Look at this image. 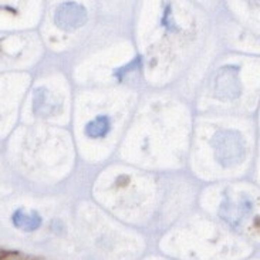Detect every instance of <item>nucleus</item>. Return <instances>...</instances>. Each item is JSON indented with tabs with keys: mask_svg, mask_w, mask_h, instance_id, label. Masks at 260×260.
<instances>
[{
	"mask_svg": "<svg viewBox=\"0 0 260 260\" xmlns=\"http://www.w3.org/2000/svg\"><path fill=\"white\" fill-rule=\"evenodd\" d=\"M50 100L49 91L46 88H37L35 91V113L37 115H44V110H50L51 104H47Z\"/></svg>",
	"mask_w": 260,
	"mask_h": 260,
	"instance_id": "nucleus-5",
	"label": "nucleus"
},
{
	"mask_svg": "<svg viewBox=\"0 0 260 260\" xmlns=\"http://www.w3.org/2000/svg\"><path fill=\"white\" fill-rule=\"evenodd\" d=\"M213 149L219 164L223 167H232L243 161L246 148L245 141L238 131L223 129L213 137Z\"/></svg>",
	"mask_w": 260,
	"mask_h": 260,
	"instance_id": "nucleus-1",
	"label": "nucleus"
},
{
	"mask_svg": "<svg viewBox=\"0 0 260 260\" xmlns=\"http://www.w3.org/2000/svg\"><path fill=\"white\" fill-rule=\"evenodd\" d=\"M110 131V120L107 117H97L85 125V134L91 138L104 137Z\"/></svg>",
	"mask_w": 260,
	"mask_h": 260,
	"instance_id": "nucleus-4",
	"label": "nucleus"
},
{
	"mask_svg": "<svg viewBox=\"0 0 260 260\" xmlns=\"http://www.w3.org/2000/svg\"><path fill=\"white\" fill-rule=\"evenodd\" d=\"M12 222L20 231H24V232H35V231H37L42 226V216L35 211L27 213V212H24L23 209H17L12 215Z\"/></svg>",
	"mask_w": 260,
	"mask_h": 260,
	"instance_id": "nucleus-3",
	"label": "nucleus"
},
{
	"mask_svg": "<svg viewBox=\"0 0 260 260\" xmlns=\"http://www.w3.org/2000/svg\"><path fill=\"white\" fill-rule=\"evenodd\" d=\"M54 23L64 31H73L87 23V10L76 2H66L57 7Z\"/></svg>",
	"mask_w": 260,
	"mask_h": 260,
	"instance_id": "nucleus-2",
	"label": "nucleus"
}]
</instances>
